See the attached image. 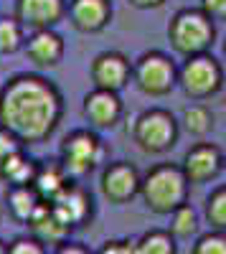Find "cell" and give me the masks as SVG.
<instances>
[{
	"label": "cell",
	"mask_w": 226,
	"mask_h": 254,
	"mask_svg": "<svg viewBox=\"0 0 226 254\" xmlns=\"http://www.w3.org/2000/svg\"><path fill=\"white\" fill-rule=\"evenodd\" d=\"M64 99L56 84L38 74H15L0 89V127L23 145L44 142L61 122Z\"/></svg>",
	"instance_id": "1"
},
{
	"label": "cell",
	"mask_w": 226,
	"mask_h": 254,
	"mask_svg": "<svg viewBox=\"0 0 226 254\" xmlns=\"http://www.w3.org/2000/svg\"><path fill=\"white\" fill-rule=\"evenodd\" d=\"M140 196L153 214H163V216L166 214L170 216L175 208L186 206L188 181L183 176L180 165L163 163L150 168L145 178H140Z\"/></svg>",
	"instance_id": "2"
},
{
	"label": "cell",
	"mask_w": 226,
	"mask_h": 254,
	"mask_svg": "<svg viewBox=\"0 0 226 254\" xmlns=\"http://www.w3.org/2000/svg\"><path fill=\"white\" fill-rule=\"evenodd\" d=\"M168 38L178 54L186 59L206 54L216 38L214 20L203 13L201 8H183L173 15L168 26Z\"/></svg>",
	"instance_id": "3"
},
{
	"label": "cell",
	"mask_w": 226,
	"mask_h": 254,
	"mask_svg": "<svg viewBox=\"0 0 226 254\" xmlns=\"http://www.w3.org/2000/svg\"><path fill=\"white\" fill-rule=\"evenodd\" d=\"M105 155V145L97 137V132L92 130H74L71 135L64 137L61 142V168L64 173L74 181V178H81L87 176L92 168L102 160Z\"/></svg>",
	"instance_id": "4"
},
{
	"label": "cell",
	"mask_w": 226,
	"mask_h": 254,
	"mask_svg": "<svg viewBox=\"0 0 226 254\" xmlns=\"http://www.w3.org/2000/svg\"><path fill=\"white\" fill-rule=\"evenodd\" d=\"M132 79L140 92H145L150 97H163L175 87L178 69L170 61V56L160 54V51H148L132 66Z\"/></svg>",
	"instance_id": "5"
},
{
	"label": "cell",
	"mask_w": 226,
	"mask_h": 254,
	"mask_svg": "<svg viewBox=\"0 0 226 254\" xmlns=\"http://www.w3.org/2000/svg\"><path fill=\"white\" fill-rule=\"evenodd\" d=\"M132 137L145 153H166L178 140V122L166 110H148L137 117Z\"/></svg>",
	"instance_id": "6"
},
{
	"label": "cell",
	"mask_w": 226,
	"mask_h": 254,
	"mask_svg": "<svg viewBox=\"0 0 226 254\" xmlns=\"http://www.w3.org/2000/svg\"><path fill=\"white\" fill-rule=\"evenodd\" d=\"M178 81L191 99H206L221 89L224 71L214 56L201 54L186 59V64L178 69Z\"/></svg>",
	"instance_id": "7"
},
{
	"label": "cell",
	"mask_w": 226,
	"mask_h": 254,
	"mask_svg": "<svg viewBox=\"0 0 226 254\" xmlns=\"http://www.w3.org/2000/svg\"><path fill=\"white\" fill-rule=\"evenodd\" d=\"M66 15V0H15V20L20 28L51 31Z\"/></svg>",
	"instance_id": "8"
},
{
	"label": "cell",
	"mask_w": 226,
	"mask_h": 254,
	"mask_svg": "<svg viewBox=\"0 0 226 254\" xmlns=\"http://www.w3.org/2000/svg\"><path fill=\"white\" fill-rule=\"evenodd\" d=\"M92 81H94V89H105V92H119L132 76V66H130V59L119 51H105L99 54L92 61Z\"/></svg>",
	"instance_id": "9"
},
{
	"label": "cell",
	"mask_w": 226,
	"mask_h": 254,
	"mask_svg": "<svg viewBox=\"0 0 226 254\" xmlns=\"http://www.w3.org/2000/svg\"><path fill=\"white\" fill-rule=\"evenodd\" d=\"M102 193L110 203H127L130 198H135L140 193V173L137 168L125 163V160H117L110 163L102 173Z\"/></svg>",
	"instance_id": "10"
},
{
	"label": "cell",
	"mask_w": 226,
	"mask_h": 254,
	"mask_svg": "<svg viewBox=\"0 0 226 254\" xmlns=\"http://www.w3.org/2000/svg\"><path fill=\"white\" fill-rule=\"evenodd\" d=\"M221 168H224V155L219 147L211 142H198L186 153L180 171L188 183H206L221 173Z\"/></svg>",
	"instance_id": "11"
},
{
	"label": "cell",
	"mask_w": 226,
	"mask_h": 254,
	"mask_svg": "<svg viewBox=\"0 0 226 254\" xmlns=\"http://www.w3.org/2000/svg\"><path fill=\"white\" fill-rule=\"evenodd\" d=\"M51 208L61 216V221H64L69 229L84 226L87 221H92V211H94L92 196L79 183H74V181L61 190V196L51 203Z\"/></svg>",
	"instance_id": "12"
},
{
	"label": "cell",
	"mask_w": 226,
	"mask_h": 254,
	"mask_svg": "<svg viewBox=\"0 0 226 254\" xmlns=\"http://www.w3.org/2000/svg\"><path fill=\"white\" fill-rule=\"evenodd\" d=\"M71 26L81 33H99L105 31L112 18L110 0H71L66 5Z\"/></svg>",
	"instance_id": "13"
},
{
	"label": "cell",
	"mask_w": 226,
	"mask_h": 254,
	"mask_svg": "<svg viewBox=\"0 0 226 254\" xmlns=\"http://www.w3.org/2000/svg\"><path fill=\"white\" fill-rule=\"evenodd\" d=\"M84 117L89 120L92 127H97V130L114 127L122 117V102L114 92L92 89L84 97Z\"/></svg>",
	"instance_id": "14"
},
{
	"label": "cell",
	"mask_w": 226,
	"mask_h": 254,
	"mask_svg": "<svg viewBox=\"0 0 226 254\" xmlns=\"http://www.w3.org/2000/svg\"><path fill=\"white\" fill-rule=\"evenodd\" d=\"M31 229V237L41 244H51L54 249L58 244H64L69 242V234H71V229L61 221V216L56 214V211L51 208V203H41V208L33 214V219L26 224Z\"/></svg>",
	"instance_id": "15"
},
{
	"label": "cell",
	"mask_w": 226,
	"mask_h": 254,
	"mask_svg": "<svg viewBox=\"0 0 226 254\" xmlns=\"http://www.w3.org/2000/svg\"><path fill=\"white\" fill-rule=\"evenodd\" d=\"M26 54L36 66H56L64 59V38H61L54 28L51 31H36L26 41Z\"/></svg>",
	"instance_id": "16"
},
{
	"label": "cell",
	"mask_w": 226,
	"mask_h": 254,
	"mask_svg": "<svg viewBox=\"0 0 226 254\" xmlns=\"http://www.w3.org/2000/svg\"><path fill=\"white\" fill-rule=\"evenodd\" d=\"M69 183H71V178L64 173L61 163L54 160V163L38 165V173H36L33 188H36V193L41 196V201H44V203H54V201L61 196V190H64Z\"/></svg>",
	"instance_id": "17"
},
{
	"label": "cell",
	"mask_w": 226,
	"mask_h": 254,
	"mask_svg": "<svg viewBox=\"0 0 226 254\" xmlns=\"http://www.w3.org/2000/svg\"><path fill=\"white\" fill-rule=\"evenodd\" d=\"M5 201H8L10 216L20 224H28L33 219V214L41 208V203H44L33 186H8Z\"/></svg>",
	"instance_id": "18"
},
{
	"label": "cell",
	"mask_w": 226,
	"mask_h": 254,
	"mask_svg": "<svg viewBox=\"0 0 226 254\" xmlns=\"http://www.w3.org/2000/svg\"><path fill=\"white\" fill-rule=\"evenodd\" d=\"M135 254H175V239L170 237V231L163 229L145 231L135 242Z\"/></svg>",
	"instance_id": "19"
},
{
	"label": "cell",
	"mask_w": 226,
	"mask_h": 254,
	"mask_svg": "<svg viewBox=\"0 0 226 254\" xmlns=\"http://www.w3.org/2000/svg\"><path fill=\"white\" fill-rule=\"evenodd\" d=\"M38 173V163L26 158V153H18L3 173V181H8V186H33Z\"/></svg>",
	"instance_id": "20"
},
{
	"label": "cell",
	"mask_w": 226,
	"mask_h": 254,
	"mask_svg": "<svg viewBox=\"0 0 226 254\" xmlns=\"http://www.w3.org/2000/svg\"><path fill=\"white\" fill-rule=\"evenodd\" d=\"M196 229H198V216H196V211L188 203L175 208L170 214V229L168 231H170L173 239H188Z\"/></svg>",
	"instance_id": "21"
},
{
	"label": "cell",
	"mask_w": 226,
	"mask_h": 254,
	"mask_svg": "<svg viewBox=\"0 0 226 254\" xmlns=\"http://www.w3.org/2000/svg\"><path fill=\"white\" fill-rule=\"evenodd\" d=\"M211 125H214V117L203 104H191V107L183 110V127L191 135H206L211 130Z\"/></svg>",
	"instance_id": "22"
},
{
	"label": "cell",
	"mask_w": 226,
	"mask_h": 254,
	"mask_svg": "<svg viewBox=\"0 0 226 254\" xmlns=\"http://www.w3.org/2000/svg\"><path fill=\"white\" fill-rule=\"evenodd\" d=\"M206 219L214 226V231H224L226 234V186L216 188L206 198Z\"/></svg>",
	"instance_id": "23"
},
{
	"label": "cell",
	"mask_w": 226,
	"mask_h": 254,
	"mask_svg": "<svg viewBox=\"0 0 226 254\" xmlns=\"http://www.w3.org/2000/svg\"><path fill=\"white\" fill-rule=\"evenodd\" d=\"M23 46V28L15 18H0V54H13Z\"/></svg>",
	"instance_id": "24"
},
{
	"label": "cell",
	"mask_w": 226,
	"mask_h": 254,
	"mask_svg": "<svg viewBox=\"0 0 226 254\" xmlns=\"http://www.w3.org/2000/svg\"><path fill=\"white\" fill-rule=\"evenodd\" d=\"M18 153H23V142H20L15 135H10L8 130H3V127H0V181H3V173H5L8 163H10Z\"/></svg>",
	"instance_id": "25"
},
{
	"label": "cell",
	"mask_w": 226,
	"mask_h": 254,
	"mask_svg": "<svg viewBox=\"0 0 226 254\" xmlns=\"http://www.w3.org/2000/svg\"><path fill=\"white\" fill-rule=\"evenodd\" d=\"M191 254H226V234L224 231H209L198 237Z\"/></svg>",
	"instance_id": "26"
},
{
	"label": "cell",
	"mask_w": 226,
	"mask_h": 254,
	"mask_svg": "<svg viewBox=\"0 0 226 254\" xmlns=\"http://www.w3.org/2000/svg\"><path fill=\"white\" fill-rule=\"evenodd\" d=\"M8 254H49V252L33 237H18L8 244Z\"/></svg>",
	"instance_id": "27"
},
{
	"label": "cell",
	"mask_w": 226,
	"mask_h": 254,
	"mask_svg": "<svg viewBox=\"0 0 226 254\" xmlns=\"http://www.w3.org/2000/svg\"><path fill=\"white\" fill-rule=\"evenodd\" d=\"M97 254H135V242L127 239H110L99 247Z\"/></svg>",
	"instance_id": "28"
},
{
	"label": "cell",
	"mask_w": 226,
	"mask_h": 254,
	"mask_svg": "<svg viewBox=\"0 0 226 254\" xmlns=\"http://www.w3.org/2000/svg\"><path fill=\"white\" fill-rule=\"evenodd\" d=\"M201 10L211 20H226V0H201Z\"/></svg>",
	"instance_id": "29"
},
{
	"label": "cell",
	"mask_w": 226,
	"mask_h": 254,
	"mask_svg": "<svg viewBox=\"0 0 226 254\" xmlns=\"http://www.w3.org/2000/svg\"><path fill=\"white\" fill-rule=\"evenodd\" d=\"M51 254H92L84 244H76V242H64V244H58Z\"/></svg>",
	"instance_id": "30"
},
{
	"label": "cell",
	"mask_w": 226,
	"mask_h": 254,
	"mask_svg": "<svg viewBox=\"0 0 226 254\" xmlns=\"http://www.w3.org/2000/svg\"><path fill=\"white\" fill-rule=\"evenodd\" d=\"M135 8H142V10H150V8H160L166 0H130Z\"/></svg>",
	"instance_id": "31"
},
{
	"label": "cell",
	"mask_w": 226,
	"mask_h": 254,
	"mask_svg": "<svg viewBox=\"0 0 226 254\" xmlns=\"http://www.w3.org/2000/svg\"><path fill=\"white\" fill-rule=\"evenodd\" d=\"M0 254H8V244L5 242H0Z\"/></svg>",
	"instance_id": "32"
},
{
	"label": "cell",
	"mask_w": 226,
	"mask_h": 254,
	"mask_svg": "<svg viewBox=\"0 0 226 254\" xmlns=\"http://www.w3.org/2000/svg\"><path fill=\"white\" fill-rule=\"evenodd\" d=\"M224 171H226V155H224Z\"/></svg>",
	"instance_id": "33"
},
{
	"label": "cell",
	"mask_w": 226,
	"mask_h": 254,
	"mask_svg": "<svg viewBox=\"0 0 226 254\" xmlns=\"http://www.w3.org/2000/svg\"><path fill=\"white\" fill-rule=\"evenodd\" d=\"M224 104H226V94H224Z\"/></svg>",
	"instance_id": "34"
},
{
	"label": "cell",
	"mask_w": 226,
	"mask_h": 254,
	"mask_svg": "<svg viewBox=\"0 0 226 254\" xmlns=\"http://www.w3.org/2000/svg\"><path fill=\"white\" fill-rule=\"evenodd\" d=\"M0 219H3V211H0Z\"/></svg>",
	"instance_id": "35"
},
{
	"label": "cell",
	"mask_w": 226,
	"mask_h": 254,
	"mask_svg": "<svg viewBox=\"0 0 226 254\" xmlns=\"http://www.w3.org/2000/svg\"><path fill=\"white\" fill-rule=\"evenodd\" d=\"M224 54H226V46H224Z\"/></svg>",
	"instance_id": "36"
}]
</instances>
